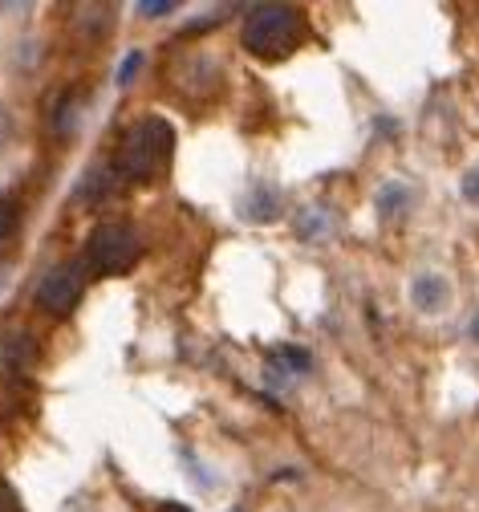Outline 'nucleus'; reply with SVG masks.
<instances>
[{
  "instance_id": "16",
  "label": "nucleus",
  "mask_w": 479,
  "mask_h": 512,
  "mask_svg": "<svg viewBox=\"0 0 479 512\" xmlns=\"http://www.w3.org/2000/svg\"><path fill=\"white\" fill-rule=\"evenodd\" d=\"M0 512H25V508H21V496H17L5 480H0Z\"/></svg>"
},
{
  "instance_id": "2",
  "label": "nucleus",
  "mask_w": 479,
  "mask_h": 512,
  "mask_svg": "<svg viewBox=\"0 0 479 512\" xmlns=\"http://www.w3.org/2000/svg\"><path fill=\"white\" fill-rule=\"evenodd\" d=\"M305 41V13L293 5H256L244 17V49L256 57H289Z\"/></svg>"
},
{
  "instance_id": "13",
  "label": "nucleus",
  "mask_w": 479,
  "mask_h": 512,
  "mask_svg": "<svg viewBox=\"0 0 479 512\" xmlns=\"http://www.w3.org/2000/svg\"><path fill=\"white\" fill-rule=\"evenodd\" d=\"M175 9H179L175 0H139V5H134V13H139L143 21H167Z\"/></svg>"
},
{
  "instance_id": "1",
  "label": "nucleus",
  "mask_w": 479,
  "mask_h": 512,
  "mask_svg": "<svg viewBox=\"0 0 479 512\" xmlns=\"http://www.w3.org/2000/svg\"><path fill=\"white\" fill-rule=\"evenodd\" d=\"M175 155V131L163 114H143L134 118L122 131V147H118V171L130 183H151L167 171Z\"/></svg>"
},
{
  "instance_id": "7",
  "label": "nucleus",
  "mask_w": 479,
  "mask_h": 512,
  "mask_svg": "<svg viewBox=\"0 0 479 512\" xmlns=\"http://www.w3.org/2000/svg\"><path fill=\"white\" fill-rule=\"evenodd\" d=\"M285 212V196L277 191V183H252L240 196V220L248 224H272Z\"/></svg>"
},
{
  "instance_id": "6",
  "label": "nucleus",
  "mask_w": 479,
  "mask_h": 512,
  "mask_svg": "<svg viewBox=\"0 0 479 512\" xmlns=\"http://www.w3.org/2000/svg\"><path fill=\"white\" fill-rule=\"evenodd\" d=\"M41 362V342L33 330H5L0 334V374L5 378H25Z\"/></svg>"
},
{
  "instance_id": "4",
  "label": "nucleus",
  "mask_w": 479,
  "mask_h": 512,
  "mask_svg": "<svg viewBox=\"0 0 479 512\" xmlns=\"http://www.w3.org/2000/svg\"><path fill=\"white\" fill-rule=\"evenodd\" d=\"M86 297V261H61V265H49L37 281V309L45 317H53V322H61V317H70Z\"/></svg>"
},
{
  "instance_id": "8",
  "label": "nucleus",
  "mask_w": 479,
  "mask_h": 512,
  "mask_svg": "<svg viewBox=\"0 0 479 512\" xmlns=\"http://www.w3.org/2000/svg\"><path fill=\"white\" fill-rule=\"evenodd\" d=\"M410 208H415V191H410L406 179H386V183L374 191V212H378V220H386V224L402 220Z\"/></svg>"
},
{
  "instance_id": "5",
  "label": "nucleus",
  "mask_w": 479,
  "mask_h": 512,
  "mask_svg": "<svg viewBox=\"0 0 479 512\" xmlns=\"http://www.w3.org/2000/svg\"><path fill=\"white\" fill-rule=\"evenodd\" d=\"M406 305L415 317H423V322H439V317H447L455 309V281L443 269L423 265L406 277Z\"/></svg>"
},
{
  "instance_id": "14",
  "label": "nucleus",
  "mask_w": 479,
  "mask_h": 512,
  "mask_svg": "<svg viewBox=\"0 0 479 512\" xmlns=\"http://www.w3.org/2000/svg\"><path fill=\"white\" fill-rule=\"evenodd\" d=\"M459 196H463V204L479 208V163H471V167L459 175Z\"/></svg>"
},
{
  "instance_id": "3",
  "label": "nucleus",
  "mask_w": 479,
  "mask_h": 512,
  "mask_svg": "<svg viewBox=\"0 0 479 512\" xmlns=\"http://www.w3.org/2000/svg\"><path fill=\"white\" fill-rule=\"evenodd\" d=\"M143 261V236L126 220H106L86 240V269L102 277H122Z\"/></svg>"
},
{
  "instance_id": "10",
  "label": "nucleus",
  "mask_w": 479,
  "mask_h": 512,
  "mask_svg": "<svg viewBox=\"0 0 479 512\" xmlns=\"http://www.w3.org/2000/svg\"><path fill=\"white\" fill-rule=\"evenodd\" d=\"M110 21H114L110 5H82V9H78V33H82L86 41H102V37L110 33Z\"/></svg>"
},
{
  "instance_id": "15",
  "label": "nucleus",
  "mask_w": 479,
  "mask_h": 512,
  "mask_svg": "<svg viewBox=\"0 0 479 512\" xmlns=\"http://www.w3.org/2000/svg\"><path fill=\"white\" fill-rule=\"evenodd\" d=\"M17 224H21V212H17V204L0 196V244H5V240L17 232Z\"/></svg>"
},
{
  "instance_id": "17",
  "label": "nucleus",
  "mask_w": 479,
  "mask_h": 512,
  "mask_svg": "<svg viewBox=\"0 0 479 512\" xmlns=\"http://www.w3.org/2000/svg\"><path fill=\"white\" fill-rule=\"evenodd\" d=\"M463 334H467V342H471V346H479V309L467 317V330H463Z\"/></svg>"
},
{
  "instance_id": "9",
  "label": "nucleus",
  "mask_w": 479,
  "mask_h": 512,
  "mask_svg": "<svg viewBox=\"0 0 479 512\" xmlns=\"http://www.w3.org/2000/svg\"><path fill=\"white\" fill-rule=\"evenodd\" d=\"M333 228H337V220H333V212H329L325 204H305V208H297V216H293V232H297L305 244H325V240L333 236Z\"/></svg>"
},
{
  "instance_id": "12",
  "label": "nucleus",
  "mask_w": 479,
  "mask_h": 512,
  "mask_svg": "<svg viewBox=\"0 0 479 512\" xmlns=\"http://www.w3.org/2000/svg\"><path fill=\"white\" fill-rule=\"evenodd\" d=\"M143 61H147V57H143V49H130V53L118 61V78H114V82H118L122 90H126V86H134V78H139V70H143Z\"/></svg>"
},
{
  "instance_id": "11",
  "label": "nucleus",
  "mask_w": 479,
  "mask_h": 512,
  "mask_svg": "<svg viewBox=\"0 0 479 512\" xmlns=\"http://www.w3.org/2000/svg\"><path fill=\"white\" fill-rule=\"evenodd\" d=\"M78 114H82V106H78V94H65V98L57 102V110H53V131H57L61 139H65V135H74Z\"/></svg>"
}]
</instances>
